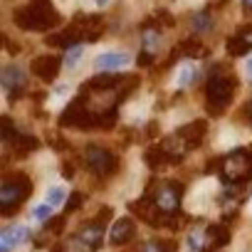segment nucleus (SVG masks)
I'll return each mask as SVG.
<instances>
[{
    "mask_svg": "<svg viewBox=\"0 0 252 252\" xmlns=\"http://www.w3.org/2000/svg\"><path fill=\"white\" fill-rule=\"evenodd\" d=\"M64 198H67V190H64L62 186H52V188L47 190V203H50L52 208L62 205V203H64Z\"/></svg>",
    "mask_w": 252,
    "mask_h": 252,
    "instance_id": "nucleus-26",
    "label": "nucleus"
},
{
    "mask_svg": "<svg viewBox=\"0 0 252 252\" xmlns=\"http://www.w3.org/2000/svg\"><path fill=\"white\" fill-rule=\"evenodd\" d=\"M237 87H240L237 77L225 64H215L210 69V77H208V84H205V109H208V114L222 116L225 109L232 104Z\"/></svg>",
    "mask_w": 252,
    "mask_h": 252,
    "instance_id": "nucleus-1",
    "label": "nucleus"
},
{
    "mask_svg": "<svg viewBox=\"0 0 252 252\" xmlns=\"http://www.w3.org/2000/svg\"><path fill=\"white\" fill-rule=\"evenodd\" d=\"M141 40H144V47L139 55V67H149L156 60V47L161 40V25L156 23V18H151L141 25Z\"/></svg>",
    "mask_w": 252,
    "mask_h": 252,
    "instance_id": "nucleus-8",
    "label": "nucleus"
},
{
    "mask_svg": "<svg viewBox=\"0 0 252 252\" xmlns=\"http://www.w3.org/2000/svg\"><path fill=\"white\" fill-rule=\"evenodd\" d=\"M176 134H178V139L188 146V151H193V149H198V146L205 141L208 124H205V121H190V124L181 126V129H178Z\"/></svg>",
    "mask_w": 252,
    "mask_h": 252,
    "instance_id": "nucleus-11",
    "label": "nucleus"
},
{
    "mask_svg": "<svg viewBox=\"0 0 252 252\" xmlns=\"http://www.w3.org/2000/svg\"><path fill=\"white\" fill-rule=\"evenodd\" d=\"M210 25H213V20H210V13H208V10L193 15V20H190L193 32H205V30H210Z\"/></svg>",
    "mask_w": 252,
    "mask_h": 252,
    "instance_id": "nucleus-24",
    "label": "nucleus"
},
{
    "mask_svg": "<svg viewBox=\"0 0 252 252\" xmlns=\"http://www.w3.org/2000/svg\"><path fill=\"white\" fill-rule=\"evenodd\" d=\"M82 158H84V166H87L94 176H99V178L114 176V173H116V166H119V158H116L109 149H104V146H87Z\"/></svg>",
    "mask_w": 252,
    "mask_h": 252,
    "instance_id": "nucleus-6",
    "label": "nucleus"
},
{
    "mask_svg": "<svg viewBox=\"0 0 252 252\" xmlns=\"http://www.w3.org/2000/svg\"><path fill=\"white\" fill-rule=\"evenodd\" d=\"M252 50V25H245V28H240L230 40H227V52L232 55V57H240V55H245V52H250Z\"/></svg>",
    "mask_w": 252,
    "mask_h": 252,
    "instance_id": "nucleus-16",
    "label": "nucleus"
},
{
    "mask_svg": "<svg viewBox=\"0 0 252 252\" xmlns=\"http://www.w3.org/2000/svg\"><path fill=\"white\" fill-rule=\"evenodd\" d=\"M0 84H3V89L8 92V99L15 101L18 96H23V92H25V87H28V77H25V72H23L20 67L8 64V67L3 69V74H0Z\"/></svg>",
    "mask_w": 252,
    "mask_h": 252,
    "instance_id": "nucleus-9",
    "label": "nucleus"
},
{
    "mask_svg": "<svg viewBox=\"0 0 252 252\" xmlns=\"http://www.w3.org/2000/svg\"><path fill=\"white\" fill-rule=\"evenodd\" d=\"M0 129H3V141H5V144L18 134V129L13 126V119H10V116H3V119H0Z\"/></svg>",
    "mask_w": 252,
    "mask_h": 252,
    "instance_id": "nucleus-27",
    "label": "nucleus"
},
{
    "mask_svg": "<svg viewBox=\"0 0 252 252\" xmlns=\"http://www.w3.org/2000/svg\"><path fill=\"white\" fill-rule=\"evenodd\" d=\"M8 146H13V151L18 154V156H30L32 151H37V146H40V141L35 139V136H30V134H15L10 141H8Z\"/></svg>",
    "mask_w": 252,
    "mask_h": 252,
    "instance_id": "nucleus-18",
    "label": "nucleus"
},
{
    "mask_svg": "<svg viewBox=\"0 0 252 252\" xmlns=\"http://www.w3.org/2000/svg\"><path fill=\"white\" fill-rule=\"evenodd\" d=\"M227 242H230V227L225 222H218V225H208L205 227V252H218Z\"/></svg>",
    "mask_w": 252,
    "mask_h": 252,
    "instance_id": "nucleus-13",
    "label": "nucleus"
},
{
    "mask_svg": "<svg viewBox=\"0 0 252 252\" xmlns=\"http://www.w3.org/2000/svg\"><path fill=\"white\" fill-rule=\"evenodd\" d=\"M136 235V225L131 218H119L114 225H111V232H109V242L111 245H126V242H131Z\"/></svg>",
    "mask_w": 252,
    "mask_h": 252,
    "instance_id": "nucleus-12",
    "label": "nucleus"
},
{
    "mask_svg": "<svg viewBox=\"0 0 252 252\" xmlns=\"http://www.w3.org/2000/svg\"><path fill=\"white\" fill-rule=\"evenodd\" d=\"M195 79H198V72H195L193 64L181 67V72H178V87H188V84H193Z\"/></svg>",
    "mask_w": 252,
    "mask_h": 252,
    "instance_id": "nucleus-25",
    "label": "nucleus"
},
{
    "mask_svg": "<svg viewBox=\"0 0 252 252\" xmlns=\"http://www.w3.org/2000/svg\"><path fill=\"white\" fill-rule=\"evenodd\" d=\"M32 218H35L37 222H47V220L52 218V205H50V203H42V205H37V208L32 210Z\"/></svg>",
    "mask_w": 252,
    "mask_h": 252,
    "instance_id": "nucleus-29",
    "label": "nucleus"
},
{
    "mask_svg": "<svg viewBox=\"0 0 252 252\" xmlns=\"http://www.w3.org/2000/svg\"><path fill=\"white\" fill-rule=\"evenodd\" d=\"M60 67H62V60L57 55H40L30 62V72L40 77L42 82H55V77L60 74Z\"/></svg>",
    "mask_w": 252,
    "mask_h": 252,
    "instance_id": "nucleus-10",
    "label": "nucleus"
},
{
    "mask_svg": "<svg viewBox=\"0 0 252 252\" xmlns=\"http://www.w3.org/2000/svg\"><path fill=\"white\" fill-rule=\"evenodd\" d=\"M32 193V181L25 173H8L0 183V213L5 218L18 213Z\"/></svg>",
    "mask_w": 252,
    "mask_h": 252,
    "instance_id": "nucleus-3",
    "label": "nucleus"
},
{
    "mask_svg": "<svg viewBox=\"0 0 252 252\" xmlns=\"http://www.w3.org/2000/svg\"><path fill=\"white\" fill-rule=\"evenodd\" d=\"M247 116H250V121H252V101L247 104Z\"/></svg>",
    "mask_w": 252,
    "mask_h": 252,
    "instance_id": "nucleus-33",
    "label": "nucleus"
},
{
    "mask_svg": "<svg viewBox=\"0 0 252 252\" xmlns=\"http://www.w3.org/2000/svg\"><path fill=\"white\" fill-rule=\"evenodd\" d=\"M13 23L28 32H47L60 25V13L50 0H28L25 5L15 8Z\"/></svg>",
    "mask_w": 252,
    "mask_h": 252,
    "instance_id": "nucleus-2",
    "label": "nucleus"
},
{
    "mask_svg": "<svg viewBox=\"0 0 252 252\" xmlns=\"http://www.w3.org/2000/svg\"><path fill=\"white\" fill-rule=\"evenodd\" d=\"M131 62V57L126 52H104L96 57V67L99 69H119V67H126Z\"/></svg>",
    "mask_w": 252,
    "mask_h": 252,
    "instance_id": "nucleus-20",
    "label": "nucleus"
},
{
    "mask_svg": "<svg viewBox=\"0 0 252 252\" xmlns=\"http://www.w3.org/2000/svg\"><path fill=\"white\" fill-rule=\"evenodd\" d=\"M62 227H64V218H60V220H47L45 227H42V230L37 232V237H35V247H45V245H50L55 237H60Z\"/></svg>",
    "mask_w": 252,
    "mask_h": 252,
    "instance_id": "nucleus-19",
    "label": "nucleus"
},
{
    "mask_svg": "<svg viewBox=\"0 0 252 252\" xmlns=\"http://www.w3.org/2000/svg\"><path fill=\"white\" fill-rule=\"evenodd\" d=\"M151 203L171 220H176V215L181 213V200H183V183L178 181H156L151 183L149 193Z\"/></svg>",
    "mask_w": 252,
    "mask_h": 252,
    "instance_id": "nucleus-4",
    "label": "nucleus"
},
{
    "mask_svg": "<svg viewBox=\"0 0 252 252\" xmlns=\"http://www.w3.org/2000/svg\"><path fill=\"white\" fill-rule=\"evenodd\" d=\"M79 60H82V47H79V45L69 47V50H67V55H64V64H67L69 69H74V67L79 64Z\"/></svg>",
    "mask_w": 252,
    "mask_h": 252,
    "instance_id": "nucleus-28",
    "label": "nucleus"
},
{
    "mask_svg": "<svg viewBox=\"0 0 252 252\" xmlns=\"http://www.w3.org/2000/svg\"><path fill=\"white\" fill-rule=\"evenodd\" d=\"M144 161H146V166H149V168H154V171L168 163V158H166V154L161 151V146H158V144H156V146H151V149L144 154Z\"/></svg>",
    "mask_w": 252,
    "mask_h": 252,
    "instance_id": "nucleus-21",
    "label": "nucleus"
},
{
    "mask_svg": "<svg viewBox=\"0 0 252 252\" xmlns=\"http://www.w3.org/2000/svg\"><path fill=\"white\" fill-rule=\"evenodd\" d=\"M176 242H166V240H149L139 252H173Z\"/></svg>",
    "mask_w": 252,
    "mask_h": 252,
    "instance_id": "nucleus-23",
    "label": "nucleus"
},
{
    "mask_svg": "<svg viewBox=\"0 0 252 252\" xmlns=\"http://www.w3.org/2000/svg\"><path fill=\"white\" fill-rule=\"evenodd\" d=\"M250 8H252V0H250Z\"/></svg>",
    "mask_w": 252,
    "mask_h": 252,
    "instance_id": "nucleus-34",
    "label": "nucleus"
},
{
    "mask_svg": "<svg viewBox=\"0 0 252 252\" xmlns=\"http://www.w3.org/2000/svg\"><path fill=\"white\" fill-rule=\"evenodd\" d=\"M96 250H99V247H96L94 242H89V240L77 230L74 235H69L67 240H62L52 252H96Z\"/></svg>",
    "mask_w": 252,
    "mask_h": 252,
    "instance_id": "nucleus-17",
    "label": "nucleus"
},
{
    "mask_svg": "<svg viewBox=\"0 0 252 252\" xmlns=\"http://www.w3.org/2000/svg\"><path fill=\"white\" fill-rule=\"evenodd\" d=\"M94 3H96V5H99V8H104V5H106V3H109V0H94Z\"/></svg>",
    "mask_w": 252,
    "mask_h": 252,
    "instance_id": "nucleus-32",
    "label": "nucleus"
},
{
    "mask_svg": "<svg viewBox=\"0 0 252 252\" xmlns=\"http://www.w3.org/2000/svg\"><path fill=\"white\" fill-rule=\"evenodd\" d=\"M173 57L203 60V57H208V50H205V45L198 40V35H190V37H186V40H181V42L176 45V50H173Z\"/></svg>",
    "mask_w": 252,
    "mask_h": 252,
    "instance_id": "nucleus-14",
    "label": "nucleus"
},
{
    "mask_svg": "<svg viewBox=\"0 0 252 252\" xmlns=\"http://www.w3.org/2000/svg\"><path fill=\"white\" fill-rule=\"evenodd\" d=\"M188 250L190 252H205V230H193L188 235Z\"/></svg>",
    "mask_w": 252,
    "mask_h": 252,
    "instance_id": "nucleus-22",
    "label": "nucleus"
},
{
    "mask_svg": "<svg viewBox=\"0 0 252 252\" xmlns=\"http://www.w3.org/2000/svg\"><path fill=\"white\" fill-rule=\"evenodd\" d=\"M28 237H30V227H25V225L5 227L3 232H0V252H10L13 247L23 245Z\"/></svg>",
    "mask_w": 252,
    "mask_h": 252,
    "instance_id": "nucleus-15",
    "label": "nucleus"
},
{
    "mask_svg": "<svg viewBox=\"0 0 252 252\" xmlns=\"http://www.w3.org/2000/svg\"><path fill=\"white\" fill-rule=\"evenodd\" d=\"M82 203H84V195H82V193H72V195H69V200H67V205H64V213H67V215H69V213H74Z\"/></svg>",
    "mask_w": 252,
    "mask_h": 252,
    "instance_id": "nucleus-30",
    "label": "nucleus"
},
{
    "mask_svg": "<svg viewBox=\"0 0 252 252\" xmlns=\"http://www.w3.org/2000/svg\"><path fill=\"white\" fill-rule=\"evenodd\" d=\"M67 28L72 30L77 42H96L104 35L106 23H104L101 15H74Z\"/></svg>",
    "mask_w": 252,
    "mask_h": 252,
    "instance_id": "nucleus-7",
    "label": "nucleus"
},
{
    "mask_svg": "<svg viewBox=\"0 0 252 252\" xmlns=\"http://www.w3.org/2000/svg\"><path fill=\"white\" fill-rule=\"evenodd\" d=\"M247 74H250V79H252V60H247Z\"/></svg>",
    "mask_w": 252,
    "mask_h": 252,
    "instance_id": "nucleus-31",
    "label": "nucleus"
},
{
    "mask_svg": "<svg viewBox=\"0 0 252 252\" xmlns=\"http://www.w3.org/2000/svg\"><path fill=\"white\" fill-rule=\"evenodd\" d=\"M220 176L225 183L242 186L252 178V149H235L220 158Z\"/></svg>",
    "mask_w": 252,
    "mask_h": 252,
    "instance_id": "nucleus-5",
    "label": "nucleus"
}]
</instances>
